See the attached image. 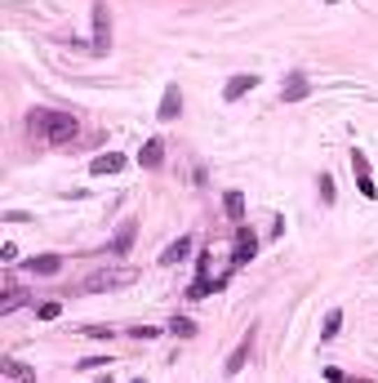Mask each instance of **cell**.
Returning <instances> with one entry per match:
<instances>
[{
  "instance_id": "obj_1",
  "label": "cell",
  "mask_w": 378,
  "mask_h": 383,
  "mask_svg": "<svg viewBox=\"0 0 378 383\" xmlns=\"http://www.w3.org/2000/svg\"><path fill=\"white\" fill-rule=\"evenodd\" d=\"M27 134L50 143V147H63L80 134V121L71 112H54V107H31L27 112Z\"/></svg>"
},
{
  "instance_id": "obj_11",
  "label": "cell",
  "mask_w": 378,
  "mask_h": 383,
  "mask_svg": "<svg viewBox=\"0 0 378 383\" xmlns=\"http://www.w3.org/2000/svg\"><path fill=\"white\" fill-rule=\"evenodd\" d=\"M249 348H254V334H245V339H240V343H236V352H231V356H227V366H223V370H227V375H240V366H245V361H249Z\"/></svg>"
},
{
  "instance_id": "obj_22",
  "label": "cell",
  "mask_w": 378,
  "mask_h": 383,
  "mask_svg": "<svg viewBox=\"0 0 378 383\" xmlns=\"http://www.w3.org/2000/svg\"><path fill=\"white\" fill-rule=\"evenodd\" d=\"M351 174H370V157H365V152H351Z\"/></svg>"
},
{
  "instance_id": "obj_18",
  "label": "cell",
  "mask_w": 378,
  "mask_h": 383,
  "mask_svg": "<svg viewBox=\"0 0 378 383\" xmlns=\"http://www.w3.org/2000/svg\"><path fill=\"white\" fill-rule=\"evenodd\" d=\"M338 330H343V312L334 308V312L325 317V334H321V339H325V343H329V339H338Z\"/></svg>"
},
{
  "instance_id": "obj_10",
  "label": "cell",
  "mask_w": 378,
  "mask_h": 383,
  "mask_svg": "<svg viewBox=\"0 0 378 383\" xmlns=\"http://www.w3.org/2000/svg\"><path fill=\"white\" fill-rule=\"evenodd\" d=\"M129 165V157H120V152H107V157H94L89 161V174H120Z\"/></svg>"
},
{
  "instance_id": "obj_16",
  "label": "cell",
  "mask_w": 378,
  "mask_h": 383,
  "mask_svg": "<svg viewBox=\"0 0 378 383\" xmlns=\"http://www.w3.org/2000/svg\"><path fill=\"white\" fill-rule=\"evenodd\" d=\"M169 334H178V339H191V334H196V321H191V317H174V321H169Z\"/></svg>"
},
{
  "instance_id": "obj_5",
  "label": "cell",
  "mask_w": 378,
  "mask_h": 383,
  "mask_svg": "<svg viewBox=\"0 0 378 383\" xmlns=\"http://www.w3.org/2000/svg\"><path fill=\"white\" fill-rule=\"evenodd\" d=\"M307 94H312L307 71H289V76H285V85H280V99H285V103H303Z\"/></svg>"
},
{
  "instance_id": "obj_21",
  "label": "cell",
  "mask_w": 378,
  "mask_h": 383,
  "mask_svg": "<svg viewBox=\"0 0 378 383\" xmlns=\"http://www.w3.org/2000/svg\"><path fill=\"white\" fill-rule=\"evenodd\" d=\"M325 379H329V383H365V379H351V375H343L338 366H325Z\"/></svg>"
},
{
  "instance_id": "obj_17",
  "label": "cell",
  "mask_w": 378,
  "mask_h": 383,
  "mask_svg": "<svg viewBox=\"0 0 378 383\" xmlns=\"http://www.w3.org/2000/svg\"><path fill=\"white\" fill-rule=\"evenodd\" d=\"M22 298H27V294H22L18 285H9V290H5V303H0V317H9L14 308H22Z\"/></svg>"
},
{
  "instance_id": "obj_2",
  "label": "cell",
  "mask_w": 378,
  "mask_h": 383,
  "mask_svg": "<svg viewBox=\"0 0 378 383\" xmlns=\"http://www.w3.org/2000/svg\"><path fill=\"white\" fill-rule=\"evenodd\" d=\"M89 54L94 58L112 54V9H107L103 0H94V41H89Z\"/></svg>"
},
{
  "instance_id": "obj_4",
  "label": "cell",
  "mask_w": 378,
  "mask_h": 383,
  "mask_svg": "<svg viewBox=\"0 0 378 383\" xmlns=\"http://www.w3.org/2000/svg\"><path fill=\"white\" fill-rule=\"evenodd\" d=\"M254 254H259V236L240 223V227H236V250H231V268H245Z\"/></svg>"
},
{
  "instance_id": "obj_15",
  "label": "cell",
  "mask_w": 378,
  "mask_h": 383,
  "mask_svg": "<svg viewBox=\"0 0 378 383\" xmlns=\"http://www.w3.org/2000/svg\"><path fill=\"white\" fill-rule=\"evenodd\" d=\"M187 254H191V236H178V241L161 254V263H165V268H174V263H182Z\"/></svg>"
},
{
  "instance_id": "obj_27",
  "label": "cell",
  "mask_w": 378,
  "mask_h": 383,
  "mask_svg": "<svg viewBox=\"0 0 378 383\" xmlns=\"http://www.w3.org/2000/svg\"><path fill=\"white\" fill-rule=\"evenodd\" d=\"M129 383H143V379H129Z\"/></svg>"
},
{
  "instance_id": "obj_19",
  "label": "cell",
  "mask_w": 378,
  "mask_h": 383,
  "mask_svg": "<svg viewBox=\"0 0 378 383\" xmlns=\"http://www.w3.org/2000/svg\"><path fill=\"white\" fill-rule=\"evenodd\" d=\"M36 317H41V321H58V317H63V303H58V298H50V303L36 308Z\"/></svg>"
},
{
  "instance_id": "obj_23",
  "label": "cell",
  "mask_w": 378,
  "mask_h": 383,
  "mask_svg": "<svg viewBox=\"0 0 378 383\" xmlns=\"http://www.w3.org/2000/svg\"><path fill=\"white\" fill-rule=\"evenodd\" d=\"M321 201L334 205V178H329V174H321Z\"/></svg>"
},
{
  "instance_id": "obj_6",
  "label": "cell",
  "mask_w": 378,
  "mask_h": 383,
  "mask_svg": "<svg viewBox=\"0 0 378 383\" xmlns=\"http://www.w3.org/2000/svg\"><path fill=\"white\" fill-rule=\"evenodd\" d=\"M0 375L9 383H36V370L27 361H18V356H0Z\"/></svg>"
},
{
  "instance_id": "obj_24",
  "label": "cell",
  "mask_w": 378,
  "mask_h": 383,
  "mask_svg": "<svg viewBox=\"0 0 378 383\" xmlns=\"http://www.w3.org/2000/svg\"><path fill=\"white\" fill-rule=\"evenodd\" d=\"M129 334H133V339H156V334H161V330H156V326H133Z\"/></svg>"
},
{
  "instance_id": "obj_13",
  "label": "cell",
  "mask_w": 378,
  "mask_h": 383,
  "mask_svg": "<svg viewBox=\"0 0 378 383\" xmlns=\"http://www.w3.org/2000/svg\"><path fill=\"white\" fill-rule=\"evenodd\" d=\"M58 268H63V259H58V254H36L27 263V272H36V277H54Z\"/></svg>"
},
{
  "instance_id": "obj_14",
  "label": "cell",
  "mask_w": 378,
  "mask_h": 383,
  "mask_svg": "<svg viewBox=\"0 0 378 383\" xmlns=\"http://www.w3.org/2000/svg\"><path fill=\"white\" fill-rule=\"evenodd\" d=\"M133 236H138V223H133V219H125V223H120V232H116V241H112V250H116V254H129Z\"/></svg>"
},
{
  "instance_id": "obj_12",
  "label": "cell",
  "mask_w": 378,
  "mask_h": 383,
  "mask_svg": "<svg viewBox=\"0 0 378 383\" xmlns=\"http://www.w3.org/2000/svg\"><path fill=\"white\" fill-rule=\"evenodd\" d=\"M223 210H227L231 223H240V219H245V192H236V187L223 192Z\"/></svg>"
},
{
  "instance_id": "obj_8",
  "label": "cell",
  "mask_w": 378,
  "mask_h": 383,
  "mask_svg": "<svg viewBox=\"0 0 378 383\" xmlns=\"http://www.w3.org/2000/svg\"><path fill=\"white\" fill-rule=\"evenodd\" d=\"M178 112H182V89H178V85H165L161 107H156V121H174Z\"/></svg>"
},
{
  "instance_id": "obj_9",
  "label": "cell",
  "mask_w": 378,
  "mask_h": 383,
  "mask_svg": "<svg viewBox=\"0 0 378 383\" xmlns=\"http://www.w3.org/2000/svg\"><path fill=\"white\" fill-rule=\"evenodd\" d=\"M161 161H165V138H147L138 152V165L143 170H161Z\"/></svg>"
},
{
  "instance_id": "obj_20",
  "label": "cell",
  "mask_w": 378,
  "mask_h": 383,
  "mask_svg": "<svg viewBox=\"0 0 378 383\" xmlns=\"http://www.w3.org/2000/svg\"><path fill=\"white\" fill-rule=\"evenodd\" d=\"M356 187H361V196H365V201H378V187H374V174H361V178H356Z\"/></svg>"
},
{
  "instance_id": "obj_3",
  "label": "cell",
  "mask_w": 378,
  "mask_h": 383,
  "mask_svg": "<svg viewBox=\"0 0 378 383\" xmlns=\"http://www.w3.org/2000/svg\"><path fill=\"white\" fill-rule=\"evenodd\" d=\"M138 272L133 268H99V272H89L85 277V290L89 294H99V290H120V285H129Z\"/></svg>"
},
{
  "instance_id": "obj_26",
  "label": "cell",
  "mask_w": 378,
  "mask_h": 383,
  "mask_svg": "<svg viewBox=\"0 0 378 383\" xmlns=\"http://www.w3.org/2000/svg\"><path fill=\"white\" fill-rule=\"evenodd\" d=\"M99 383H112V375H103V379H99Z\"/></svg>"
},
{
  "instance_id": "obj_25",
  "label": "cell",
  "mask_w": 378,
  "mask_h": 383,
  "mask_svg": "<svg viewBox=\"0 0 378 383\" xmlns=\"http://www.w3.org/2000/svg\"><path fill=\"white\" fill-rule=\"evenodd\" d=\"M0 259L14 263V259H18V245H14V241H5V245H0Z\"/></svg>"
},
{
  "instance_id": "obj_7",
  "label": "cell",
  "mask_w": 378,
  "mask_h": 383,
  "mask_svg": "<svg viewBox=\"0 0 378 383\" xmlns=\"http://www.w3.org/2000/svg\"><path fill=\"white\" fill-rule=\"evenodd\" d=\"M254 85H259V76H254V71H240V76H231L227 85H223V99H227V103H240Z\"/></svg>"
}]
</instances>
